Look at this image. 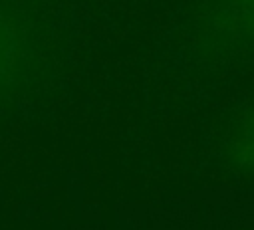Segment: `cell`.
<instances>
[{
    "instance_id": "1",
    "label": "cell",
    "mask_w": 254,
    "mask_h": 230,
    "mask_svg": "<svg viewBox=\"0 0 254 230\" xmlns=\"http://www.w3.org/2000/svg\"><path fill=\"white\" fill-rule=\"evenodd\" d=\"M14 59H16V32L10 26V22H6L0 16V79L8 75V71L14 65Z\"/></svg>"
},
{
    "instance_id": "2",
    "label": "cell",
    "mask_w": 254,
    "mask_h": 230,
    "mask_svg": "<svg viewBox=\"0 0 254 230\" xmlns=\"http://www.w3.org/2000/svg\"><path fill=\"white\" fill-rule=\"evenodd\" d=\"M240 8L246 18L254 20V0H240Z\"/></svg>"
}]
</instances>
